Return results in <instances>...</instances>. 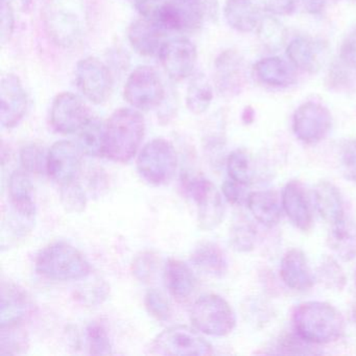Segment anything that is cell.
Masks as SVG:
<instances>
[{"instance_id":"1","label":"cell","mask_w":356,"mask_h":356,"mask_svg":"<svg viewBox=\"0 0 356 356\" xmlns=\"http://www.w3.org/2000/svg\"><path fill=\"white\" fill-rule=\"evenodd\" d=\"M296 333L314 345L332 343L345 332L341 312L326 302L308 301L299 304L293 312Z\"/></svg>"},{"instance_id":"2","label":"cell","mask_w":356,"mask_h":356,"mask_svg":"<svg viewBox=\"0 0 356 356\" xmlns=\"http://www.w3.org/2000/svg\"><path fill=\"white\" fill-rule=\"evenodd\" d=\"M145 133V118L137 110H116L106 124L104 156L111 161L127 163L136 155Z\"/></svg>"},{"instance_id":"3","label":"cell","mask_w":356,"mask_h":356,"mask_svg":"<svg viewBox=\"0 0 356 356\" xmlns=\"http://www.w3.org/2000/svg\"><path fill=\"white\" fill-rule=\"evenodd\" d=\"M39 275L56 281L80 280L90 274V264L83 254L63 241L51 243L36 258Z\"/></svg>"},{"instance_id":"4","label":"cell","mask_w":356,"mask_h":356,"mask_svg":"<svg viewBox=\"0 0 356 356\" xmlns=\"http://www.w3.org/2000/svg\"><path fill=\"white\" fill-rule=\"evenodd\" d=\"M136 164L145 182L155 186L166 184L172 180L178 165L176 149L165 139H154L141 149Z\"/></svg>"},{"instance_id":"5","label":"cell","mask_w":356,"mask_h":356,"mask_svg":"<svg viewBox=\"0 0 356 356\" xmlns=\"http://www.w3.org/2000/svg\"><path fill=\"white\" fill-rule=\"evenodd\" d=\"M193 326L211 337H226L236 326V316L230 304L218 295L199 298L191 308Z\"/></svg>"},{"instance_id":"6","label":"cell","mask_w":356,"mask_h":356,"mask_svg":"<svg viewBox=\"0 0 356 356\" xmlns=\"http://www.w3.org/2000/svg\"><path fill=\"white\" fill-rule=\"evenodd\" d=\"M183 187L187 195L197 203L200 228L205 231L218 228L224 220L225 206L213 183L204 177L197 176L185 179Z\"/></svg>"},{"instance_id":"7","label":"cell","mask_w":356,"mask_h":356,"mask_svg":"<svg viewBox=\"0 0 356 356\" xmlns=\"http://www.w3.org/2000/svg\"><path fill=\"white\" fill-rule=\"evenodd\" d=\"M151 353L159 355H211L213 348L195 329L172 326L154 339Z\"/></svg>"},{"instance_id":"8","label":"cell","mask_w":356,"mask_h":356,"mask_svg":"<svg viewBox=\"0 0 356 356\" xmlns=\"http://www.w3.org/2000/svg\"><path fill=\"white\" fill-rule=\"evenodd\" d=\"M124 99L135 109L149 111L163 102L165 89L155 70L139 66L129 76L124 88Z\"/></svg>"},{"instance_id":"9","label":"cell","mask_w":356,"mask_h":356,"mask_svg":"<svg viewBox=\"0 0 356 356\" xmlns=\"http://www.w3.org/2000/svg\"><path fill=\"white\" fill-rule=\"evenodd\" d=\"M333 120L330 111L322 104L307 102L302 104L293 116V132L302 143L314 145L324 140Z\"/></svg>"},{"instance_id":"10","label":"cell","mask_w":356,"mask_h":356,"mask_svg":"<svg viewBox=\"0 0 356 356\" xmlns=\"http://www.w3.org/2000/svg\"><path fill=\"white\" fill-rule=\"evenodd\" d=\"M76 82L81 93L95 105L106 103L113 85L109 68L95 57L84 58L79 61L76 67Z\"/></svg>"},{"instance_id":"11","label":"cell","mask_w":356,"mask_h":356,"mask_svg":"<svg viewBox=\"0 0 356 356\" xmlns=\"http://www.w3.org/2000/svg\"><path fill=\"white\" fill-rule=\"evenodd\" d=\"M92 118L86 104L72 92H62L54 99L51 109L53 128L61 134L78 133Z\"/></svg>"},{"instance_id":"12","label":"cell","mask_w":356,"mask_h":356,"mask_svg":"<svg viewBox=\"0 0 356 356\" xmlns=\"http://www.w3.org/2000/svg\"><path fill=\"white\" fill-rule=\"evenodd\" d=\"M159 57L168 76L180 82L193 74L197 64V47L186 38L170 39L162 47Z\"/></svg>"},{"instance_id":"13","label":"cell","mask_w":356,"mask_h":356,"mask_svg":"<svg viewBox=\"0 0 356 356\" xmlns=\"http://www.w3.org/2000/svg\"><path fill=\"white\" fill-rule=\"evenodd\" d=\"M28 97L22 81L8 74L0 83V120L3 128H15L26 113Z\"/></svg>"},{"instance_id":"14","label":"cell","mask_w":356,"mask_h":356,"mask_svg":"<svg viewBox=\"0 0 356 356\" xmlns=\"http://www.w3.org/2000/svg\"><path fill=\"white\" fill-rule=\"evenodd\" d=\"M81 152L72 141L56 143L47 154L49 176L60 185L76 181L81 172Z\"/></svg>"},{"instance_id":"15","label":"cell","mask_w":356,"mask_h":356,"mask_svg":"<svg viewBox=\"0 0 356 356\" xmlns=\"http://www.w3.org/2000/svg\"><path fill=\"white\" fill-rule=\"evenodd\" d=\"M245 80L243 58L235 51H225L214 63V83L222 95H234L241 91Z\"/></svg>"},{"instance_id":"16","label":"cell","mask_w":356,"mask_h":356,"mask_svg":"<svg viewBox=\"0 0 356 356\" xmlns=\"http://www.w3.org/2000/svg\"><path fill=\"white\" fill-rule=\"evenodd\" d=\"M47 34L60 47H72L82 38L80 20L72 12L49 8L44 13Z\"/></svg>"},{"instance_id":"17","label":"cell","mask_w":356,"mask_h":356,"mask_svg":"<svg viewBox=\"0 0 356 356\" xmlns=\"http://www.w3.org/2000/svg\"><path fill=\"white\" fill-rule=\"evenodd\" d=\"M166 31L152 18L143 17L132 22L128 31L131 47L143 57L159 56L166 41Z\"/></svg>"},{"instance_id":"18","label":"cell","mask_w":356,"mask_h":356,"mask_svg":"<svg viewBox=\"0 0 356 356\" xmlns=\"http://www.w3.org/2000/svg\"><path fill=\"white\" fill-rule=\"evenodd\" d=\"M281 203L283 210L296 228L303 232H307L312 228L314 218L309 200L299 181L286 183L281 195Z\"/></svg>"},{"instance_id":"19","label":"cell","mask_w":356,"mask_h":356,"mask_svg":"<svg viewBox=\"0 0 356 356\" xmlns=\"http://www.w3.org/2000/svg\"><path fill=\"white\" fill-rule=\"evenodd\" d=\"M280 277L287 287L299 291L312 289L316 281L305 254L299 249H291L284 254L281 260Z\"/></svg>"},{"instance_id":"20","label":"cell","mask_w":356,"mask_h":356,"mask_svg":"<svg viewBox=\"0 0 356 356\" xmlns=\"http://www.w3.org/2000/svg\"><path fill=\"white\" fill-rule=\"evenodd\" d=\"M326 53V43L304 37L293 39L286 47V55L289 62L296 68L312 74L318 72L322 67Z\"/></svg>"},{"instance_id":"21","label":"cell","mask_w":356,"mask_h":356,"mask_svg":"<svg viewBox=\"0 0 356 356\" xmlns=\"http://www.w3.org/2000/svg\"><path fill=\"white\" fill-rule=\"evenodd\" d=\"M32 309V302L28 293L12 282L1 285L0 302V324L1 327L16 326L29 316Z\"/></svg>"},{"instance_id":"22","label":"cell","mask_w":356,"mask_h":356,"mask_svg":"<svg viewBox=\"0 0 356 356\" xmlns=\"http://www.w3.org/2000/svg\"><path fill=\"white\" fill-rule=\"evenodd\" d=\"M10 204L14 213L18 214L22 220L34 222L36 216L34 189L30 177L24 172L16 170L11 175L8 184Z\"/></svg>"},{"instance_id":"23","label":"cell","mask_w":356,"mask_h":356,"mask_svg":"<svg viewBox=\"0 0 356 356\" xmlns=\"http://www.w3.org/2000/svg\"><path fill=\"white\" fill-rule=\"evenodd\" d=\"M224 16L228 26L239 33L257 30L262 19L261 10L256 0H227Z\"/></svg>"},{"instance_id":"24","label":"cell","mask_w":356,"mask_h":356,"mask_svg":"<svg viewBox=\"0 0 356 356\" xmlns=\"http://www.w3.org/2000/svg\"><path fill=\"white\" fill-rule=\"evenodd\" d=\"M295 66L279 57H268L260 60L254 65V72L260 82L268 86L289 87L295 84L297 74Z\"/></svg>"},{"instance_id":"25","label":"cell","mask_w":356,"mask_h":356,"mask_svg":"<svg viewBox=\"0 0 356 356\" xmlns=\"http://www.w3.org/2000/svg\"><path fill=\"white\" fill-rule=\"evenodd\" d=\"M248 207L256 220L266 228H274L282 216V203L275 191H254L248 197Z\"/></svg>"},{"instance_id":"26","label":"cell","mask_w":356,"mask_h":356,"mask_svg":"<svg viewBox=\"0 0 356 356\" xmlns=\"http://www.w3.org/2000/svg\"><path fill=\"white\" fill-rule=\"evenodd\" d=\"M314 202L321 218L334 224L345 218L343 200L339 189L328 181H320L314 187Z\"/></svg>"},{"instance_id":"27","label":"cell","mask_w":356,"mask_h":356,"mask_svg":"<svg viewBox=\"0 0 356 356\" xmlns=\"http://www.w3.org/2000/svg\"><path fill=\"white\" fill-rule=\"evenodd\" d=\"M164 282L170 295L178 301H184L195 291V275L181 260H168L164 268Z\"/></svg>"},{"instance_id":"28","label":"cell","mask_w":356,"mask_h":356,"mask_svg":"<svg viewBox=\"0 0 356 356\" xmlns=\"http://www.w3.org/2000/svg\"><path fill=\"white\" fill-rule=\"evenodd\" d=\"M329 248L343 261L356 258V222L350 218H341L331 225L327 236Z\"/></svg>"},{"instance_id":"29","label":"cell","mask_w":356,"mask_h":356,"mask_svg":"<svg viewBox=\"0 0 356 356\" xmlns=\"http://www.w3.org/2000/svg\"><path fill=\"white\" fill-rule=\"evenodd\" d=\"M191 262L197 270L214 278H222L228 270L226 255L216 243L200 245L191 255Z\"/></svg>"},{"instance_id":"30","label":"cell","mask_w":356,"mask_h":356,"mask_svg":"<svg viewBox=\"0 0 356 356\" xmlns=\"http://www.w3.org/2000/svg\"><path fill=\"white\" fill-rule=\"evenodd\" d=\"M213 99V90L205 74L197 72L191 78L186 91L187 109L195 115L205 113Z\"/></svg>"},{"instance_id":"31","label":"cell","mask_w":356,"mask_h":356,"mask_svg":"<svg viewBox=\"0 0 356 356\" xmlns=\"http://www.w3.org/2000/svg\"><path fill=\"white\" fill-rule=\"evenodd\" d=\"M78 133L79 147L82 153L90 157L104 156L106 124L97 118H91Z\"/></svg>"},{"instance_id":"32","label":"cell","mask_w":356,"mask_h":356,"mask_svg":"<svg viewBox=\"0 0 356 356\" xmlns=\"http://www.w3.org/2000/svg\"><path fill=\"white\" fill-rule=\"evenodd\" d=\"M314 276H316V280L328 291L339 293L343 291L347 284V276L343 268L331 256L325 255L321 259Z\"/></svg>"},{"instance_id":"33","label":"cell","mask_w":356,"mask_h":356,"mask_svg":"<svg viewBox=\"0 0 356 356\" xmlns=\"http://www.w3.org/2000/svg\"><path fill=\"white\" fill-rule=\"evenodd\" d=\"M256 228L245 216H238L230 228V243L235 251L241 253L251 252L255 247Z\"/></svg>"},{"instance_id":"34","label":"cell","mask_w":356,"mask_h":356,"mask_svg":"<svg viewBox=\"0 0 356 356\" xmlns=\"http://www.w3.org/2000/svg\"><path fill=\"white\" fill-rule=\"evenodd\" d=\"M257 33L260 42L270 51L281 49L286 39V30L284 26L273 16H262Z\"/></svg>"},{"instance_id":"35","label":"cell","mask_w":356,"mask_h":356,"mask_svg":"<svg viewBox=\"0 0 356 356\" xmlns=\"http://www.w3.org/2000/svg\"><path fill=\"white\" fill-rule=\"evenodd\" d=\"M227 170L232 180L249 186L253 182L254 172L251 158L243 149H235L227 159Z\"/></svg>"},{"instance_id":"36","label":"cell","mask_w":356,"mask_h":356,"mask_svg":"<svg viewBox=\"0 0 356 356\" xmlns=\"http://www.w3.org/2000/svg\"><path fill=\"white\" fill-rule=\"evenodd\" d=\"M29 348L26 333L16 326L1 327L0 339V355H15L24 353Z\"/></svg>"},{"instance_id":"37","label":"cell","mask_w":356,"mask_h":356,"mask_svg":"<svg viewBox=\"0 0 356 356\" xmlns=\"http://www.w3.org/2000/svg\"><path fill=\"white\" fill-rule=\"evenodd\" d=\"M89 352L95 355L112 354V345L105 327L99 323H91L87 327Z\"/></svg>"},{"instance_id":"38","label":"cell","mask_w":356,"mask_h":356,"mask_svg":"<svg viewBox=\"0 0 356 356\" xmlns=\"http://www.w3.org/2000/svg\"><path fill=\"white\" fill-rule=\"evenodd\" d=\"M20 161L24 170L33 174L47 172V155L44 149L37 145H29L20 152Z\"/></svg>"},{"instance_id":"39","label":"cell","mask_w":356,"mask_h":356,"mask_svg":"<svg viewBox=\"0 0 356 356\" xmlns=\"http://www.w3.org/2000/svg\"><path fill=\"white\" fill-rule=\"evenodd\" d=\"M61 202L66 211L79 213L85 209L86 195L82 187L74 182L61 185Z\"/></svg>"},{"instance_id":"40","label":"cell","mask_w":356,"mask_h":356,"mask_svg":"<svg viewBox=\"0 0 356 356\" xmlns=\"http://www.w3.org/2000/svg\"><path fill=\"white\" fill-rule=\"evenodd\" d=\"M147 312L158 321H168L172 318V308L166 298L156 289L147 291L145 298Z\"/></svg>"},{"instance_id":"41","label":"cell","mask_w":356,"mask_h":356,"mask_svg":"<svg viewBox=\"0 0 356 356\" xmlns=\"http://www.w3.org/2000/svg\"><path fill=\"white\" fill-rule=\"evenodd\" d=\"M314 343L302 339L298 333L285 334L279 339L276 349L281 354H316L318 352L312 349Z\"/></svg>"},{"instance_id":"42","label":"cell","mask_w":356,"mask_h":356,"mask_svg":"<svg viewBox=\"0 0 356 356\" xmlns=\"http://www.w3.org/2000/svg\"><path fill=\"white\" fill-rule=\"evenodd\" d=\"M0 17H1L0 39H1V43L6 44L11 40L14 30H15V14H14L13 6L10 3V0H1Z\"/></svg>"},{"instance_id":"43","label":"cell","mask_w":356,"mask_h":356,"mask_svg":"<svg viewBox=\"0 0 356 356\" xmlns=\"http://www.w3.org/2000/svg\"><path fill=\"white\" fill-rule=\"evenodd\" d=\"M222 195L227 201L232 205L241 206L247 204L250 193H247V185L241 184L236 181H225L222 186Z\"/></svg>"},{"instance_id":"44","label":"cell","mask_w":356,"mask_h":356,"mask_svg":"<svg viewBox=\"0 0 356 356\" xmlns=\"http://www.w3.org/2000/svg\"><path fill=\"white\" fill-rule=\"evenodd\" d=\"M341 163L345 178L356 182V141L346 143L341 149Z\"/></svg>"},{"instance_id":"45","label":"cell","mask_w":356,"mask_h":356,"mask_svg":"<svg viewBox=\"0 0 356 356\" xmlns=\"http://www.w3.org/2000/svg\"><path fill=\"white\" fill-rule=\"evenodd\" d=\"M339 58L346 67L356 70V28L343 39L339 49Z\"/></svg>"},{"instance_id":"46","label":"cell","mask_w":356,"mask_h":356,"mask_svg":"<svg viewBox=\"0 0 356 356\" xmlns=\"http://www.w3.org/2000/svg\"><path fill=\"white\" fill-rule=\"evenodd\" d=\"M156 259L151 253L138 256L133 264V273L139 280L147 281L155 272Z\"/></svg>"},{"instance_id":"47","label":"cell","mask_w":356,"mask_h":356,"mask_svg":"<svg viewBox=\"0 0 356 356\" xmlns=\"http://www.w3.org/2000/svg\"><path fill=\"white\" fill-rule=\"evenodd\" d=\"M297 0H262V5L268 13L273 15H289L295 9Z\"/></svg>"},{"instance_id":"48","label":"cell","mask_w":356,"mask_h":356,"mask_svg":"<svg viewBox=\"0 0 356 356\" xmlns=\"http://www.w3.org/2000/svg\"><path fill=\"white\" fill-rule=\"evenodd\" d=\"M206 22H216L218 16V0H197Z\"/></svg>"},{"instance_id":"49","label":"cell","mask_w":356,"mask_h":356,"mask_svg":"<svg viewBox=\"0 0 356 356\" xmlns=\"http://www.w3.org/2000/svg\"><path fill=\"white\" fill-rule=\"evenodd\" d=\"M137 11L143 17L151 18L160 6L159 0H134Z\"/></svg>"},{"instance_id":"50","label":"cell","mask_w":356,"mask_h":356,"mask_svg":"<svg viewBox=\"0 0 356 356\" xmlns=\"http://www.w3.org/2000/svg\"><path fill=\"white\" fill-rule=\"evenodd\" d=\"M304 9L312 15H318L324 11L327 0H301Z\"/></svg>"},{"instance_id":"51","label":"cell","mask_w":356,"mask_h":356,"mask_svg":"<svg viewBox=\"0 0 356 356\" xmlns=\"http://www.w3.org/2000/svg\"><path fill=\"white\" fill-rule=\"evenodd\" d=\"M243 120L245 124H251L253 122L254 113L253 111L249 112V110L245 109V114H243Z\"/></svg>"},{"instance_id":"52","label":"cell","mask_w":356,"mask_h":356,"mask_svg":"<svg viewBox=\"0 0 356 356\" xmlns=\"http://www.w3.org/2000/svg\"><path fill=\"white\" fill-rule=\"evenodd\" d=\"M351 314L352 320H353V322L356 324V303L352 306Z\"/></svg>"},{"instance_id":"53","label":"cell","mask_w":356,"mask_h":356,"mask_svg":"<svg viewBox=\"0 0 356 356\" xmlns=\"http://www.w3.org/2000/svg\"><path fill=\"white\" fill-rule=\"evenodd\" d=\"M22 1V6H24V9H26V8H29V6L31 5V1L32 0H20Z\"/></svg>"},{"instance_id":"54","label":"cell","mask_w":356,"mask_h":356,"mask_svg":"<svg viewBox=\"0 0 356 356\" xmlns=\"http://www.w3.org/2000/svg\"><path fill=\"white\" fill-rule=\"evenodd\" d=\"M354 279H355V284H356V270H355V274H354Z\"/></svg>"}]
</instances>
